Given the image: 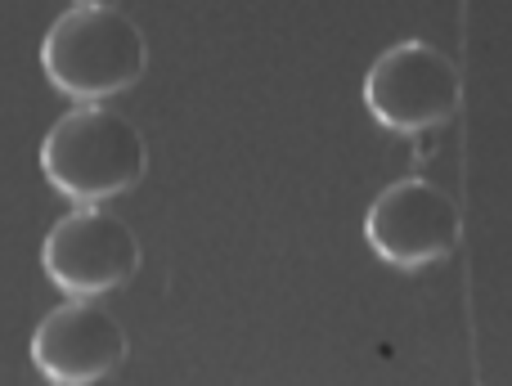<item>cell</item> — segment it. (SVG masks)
Here are the masks:
<instances>
[{"mask_svg":"<svg viewBox=\"0 0 512 386\" xmlns=\"http://www.w3.org/2000/svg\"><path fill=\"white\" fill-rule=\"evenodd\" d=\"M149 167V149L135 122L104 104L63 113L41 140V171L63 198L104 202L135 189Z\"/></svg>","mask_w":512,"mask_h":386,"instance_id":"obj_2","label":"cell"},{"mask_svg":"<svg viewBox=\"0 0 512 386\" xmlns=\"http://www.w3.org/2000/svg\"><path fill=\"white\" fill-rule=\"evenodd\" d=\"M364 238L387 265L418 270V265L450 261L463 238V216L454 198L432 180H396L373 198Z\"/></svg>","mask_w":512,"mask_h":386,"instance_id":"obj_5","label":"cell"},{"mask_svg":"<svg viewBox=\"0 0 512 386\" xmlns=\"http://www.w3.org/2000/svg\"><path fill=\"white\" fill-rule=\"evenodd\" d=\"M41 68L63 95L77 104H99L108 95H122L149 68V41L140 23L122 9L86 0L72 5L41 41Z\"/></svg>","mask_w":512,"mask_h":386,"instance_id":"obj_1","label":"cell"},{"mask_svg":"<svg viewBox=\"0 0 512 386\" xmlns=\"http://www.w3.org/2000/svg\"><path fill=\"white\" fill-rule=\"evenodd\" d=\"M41 265L54 288L68 297H104L140 274V238L126 220L99 211L95 202H77L45 234Z\"/></svg>","mask_w":512,"mask_h":386,"instance_id":"obj_3","label":"cell"},{"mask_svg":"<svg viewBox=\"0 0 512 386\" xmlns=\"http://www.w3.org/2000/svg\"><path fill=\"white\" fill-rule=\"evenodd\" d=\"M131 355L126 328L95 297H72L54 306L32 333V364L59 386H90L113 378Z\"/></svg>","mask_w":512,"mask_h":386,"instance_id":"obj_6","label":"cell"},{"mask_svg":"<svg viewBox=\"0 0 512 386\" xmlns=\"http://www.w3.org/2000/svg\"><path fill=\"white\" fill-rule=\"evenodd\" d=\"M463 77L445 50L400 41L364 77V104L387 131H432L459 113Z\"/></svg>","mask_w":512,"mask_h":386,"instance_id":"obj_4","label":"cell"}]
</instances>
